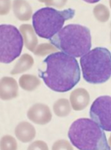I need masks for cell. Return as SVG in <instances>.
Here are the masks:
<instances>
[{
    "label": "cell",
    "instance_id": "52a82bcc",
    "mask_svg": "<svg viewBox=\"0 0 111 150\" xmlns=\"http://www.w3.org/2000/svg\"><path fill=\"white\" fill-rule=\"evenodd\" d=\"M89 115L103 130L111 132V96H103L96 98L90 107Z\"/></svg>",
    "mask_w": 111,
    "mask_h": 150
},
{
    "label": "cell",
    "instance_id": "5b68a950",
    "mask_svg": "<svg viewBox=\"0 0 111 150\" xmlns=\"http://www.w3.org/2000/svg\"><path fill=\"white\" fill-rule=\"evenodd\" d=\"M75 13L72 8L59 11L48 6L43 7L33 15L34 30L39 37L50 40L63 28L66 21L73 18Z\"/></svg>",
    "mask_w": 111,
    "mask_h": 150
},
{
    "label": "cell",
    "instance_id": "3957f363",
    "mask_svg": "<svg viewBox=\"0 0 111 150\" xmlns=\"http://www.w3.org/2000/svg\"><path fill=\"white\" fill-rule=\"evenodd\" d=\"M50 41L57 49L76 58L82 57L92 47L90 30L77 24L65 25Z\"/></svg>",
    "mask_w": 111,
    "mask_h": 150
},
{
    "label": "cell",
    "instance_id": "277c9868",
    "mask_svg": "<svg viewBox=\"0 0 111 150\" xmlns=\"http://www.w3.org/2000/svg\"><path fill=\"white\" fill-rule=\"evenodd\" d=\"M83 78L93 84L104 83L111 77V53L107 48L97 47L80 59Z\"/></svg>",
    "mask_w": 111,
    "mask_h": 150
},
{
    "label": "cell",
    "instance_id": "7a4b0ae2",
    "mask_svg": "<svg viewBox=\"0 0 111 150\" xmlns=\"http://www.w3.org/2000/svg\"><path fill=\"white\" fill-rule=\"evenodd\" d=\"M71 143L80 150H110L106 134L90 119H78L71 124L68 132Z\"/></svg>",
    "mask_w": 111,
    "mask_h": 150
},
{
    "label": "cell",
    "instance_id": "6da1fadb",
    "mask_svg": "<svg viewBox=\"0 0 111 150\" xmlns=\"http://www.w3.org/2000/svg\"><path fill=\"white\" fill-rule=\"evenodd\" d=\"M45 71L39 70V76L51 90L58 92H67L79 83L81 71L74 57L63 52L48 55L43 62Z\"/></svg>",
    "mask_w": 111,
    "mask_h": 150
},
{
    "label": "cell",
    "instance_id": "8992f818",
    "mask_svg": "<svg viewBox=\"0 0 111 150\" xmlns=\"http://www.w3.org/2000/svg\"><path fill=\"white\" fill-rule=\"evenodd\" d=\"M24 46V40L17 28L11 24L0 25V62L9 64L18 57Z\"/></svg>",
    "mask_w": 111,
    "mask_h": 150
}]
</instances>
